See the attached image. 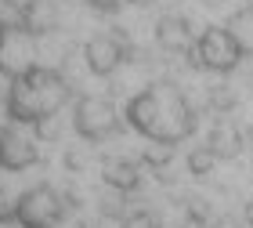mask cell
<instances>
[{
    "mask_svg": "<svg viewBox=\"0 0 253 228\" xmlns=\"http://www.w3.org/2000/svg\"><path fill=\"white\" fill-rule=\"evenodd\" d=\"M123 4H137V7H152L156 0H123Z\"/></svg>",
    "mask_w": 253,
    "mask_h": 228,
    "instance_id": "8992f818",
    "label": "cell"
},
{
    "mask_svg": "<svg viewBox=\"0 0 253 228\" xmlns=\"http://www.w3.org/2000/svg\"><path fill=\"white\" fill-rule=\"evenodd\" d=\"M224 29L235 37V44L243 47V54H253V7H239L232 18L224 22Z\"/></svg>",
    "mask_w": 253,
    "mask_h": 228,
    "instance_id": "277c9868",
    "label": "cell"
},
{
    "mask_svg": "<svg viewBox=\"0 0 253 228\" xmlns=\"http://www.w3.org/2000/svg\"><path fill=\"white\" fill-rule=\"evenodd\" d=\"M87 4H90V11H98V15H116L123 0H87Z\"/></svg>",
    "mask_w": 253,
    "mask_h": 228,
    "instance_id": "5b68a950",
    "label": "cell"
},
{
    "mask_svg": "<svg viewBox=\"0 0 253 228\" xmlns=\"http://www.w3.org/2000/svg\"><path fill=\"white\" fill-rule=\"evenodd\" d=\"M243 58H246L243 47L235 44V37H232L224 26H206L199 37H195V47L188 51V62L195 65V69L217 73V76L235 73Z\"/></svg>",
    "mask_w": 253,
    "mask_h": 228,
    "instance_id": "6da1fadb",
    "label": "cell"
},
{
    "mask_svg": "<svg viewBox=\"0 0 253 228\" xmlns=\"http://www.w3.org/2000/svg\"><path fill=\"white\" fill-rule=\"evenodd\" d=\"M195 37H199V33L192 29V22L185 15H167V18H159V26H156L159 47H167L170 54H185L188 58V51L195 47Z\"/></svg>",
    "mask_w": 253,
    "mask_h": 228,
    "instance_id": "3957f363",
    "label": "cell"
},
{
    "mask_svg": "<svg viewBox=\"0 0 253 228\" xmlns=\"http://www.w3.org/2000/svg\"><path fill=\"white\" fill-rule=\"evenodd\" d=\"M130 62V44L120 29H101L84 40V65L94 80H109L120 73V65Z\"/></svg>",
    "mask_w": 253,
    "mask_h": 228,
    "instance_id": "7a4b0ae2",
    "label": "cell"
}]
</instances>
